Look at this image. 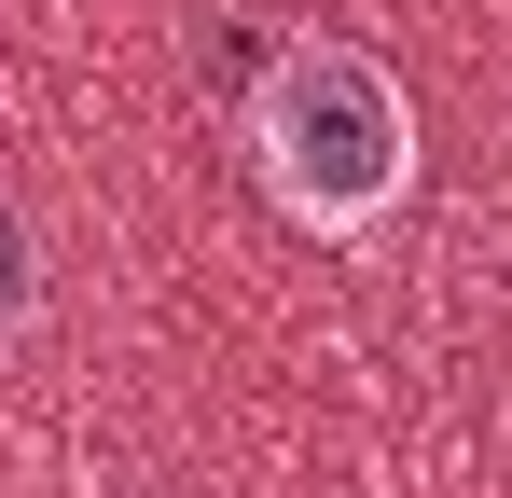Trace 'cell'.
Instances as JSON below:
<instances>
[{
    "label": "cell",
    "mask_w": 512,
    "mask_h": 498,
    "mask_svg": "<svg viewBox=\"0 0 512 498\" xmlns=\"http://www.w3.org/2000/svg\"><path fill=\"white\" fill-rule=\"evenodd\" d=\"M28 305H42V263H28V222L0 208V332H28Z\"/></svg>",
    "instance_id": "2"
},
{
    "label": "cell",
    "mask_w": 512,
    "mask_h": 498,
    "mask_svg": "<svg viewBox=\"0 0 512 498\" xmlns=\"http://www.w3.org/2000/svg\"><path fill=\"white\" fill-rule=\"evenodd\" d=\"M236 139H250L263 208H277L291 236H319V249H360L416 194V97H402V70H388L374 42H333V28H319V42H277L250 70Z\"/></svg>",
    "instance_id": "1"
}]
</instances>
